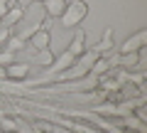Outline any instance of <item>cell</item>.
<instances>
[{
  "label": "cell",
  "instance_id": "12",
  "mask_svg": "<svg viewBox=\"0 0 147 133\" xmlns=\"http://www.w3.org/2000/svg\"><path fill=\"white\" fill-rule=\"evenodd\" d=\"M3 128H5V131H15V121L5 118V121H3Z\"/></svg>",
  "mask_w": 147,
  "mask_h": 133
},
{
  "label": "cell",
  "instance_id": "1",
  "mask_svg": "<svg viewBox=\"0 0 147 133\" xmlns=\"http://www.w3.org/2000/svg\"><path fill=\"white\" fill-rule=\"evenodd\" d=\"M44 17H47V12H44L42 3H32L30 10H22V20L17 22V27H20V30H17V40H20V42L30 40L32 35L42 27Z\"/></svg>",
  "mask_w": 147,
  "mask_h": 133
},
{
  "label": "cell",
  "instance_id": "8",
  "mask_svg": "<svg viewBox=\"0 0 147 133\" xmlns=\"http://www.w3.org/2000/svg\"><path fill=\"white\" fill-rule=\"evenodd\" d=\"M71 57H81V54L86 52V47H84V32H76L74 35V42L69 44V49H66Z\"/></svg>",
  "mask_w": 147,
  "mask_h": 133
},
{
  "label": "cell",
  "instance_id": "4",
  "mask_svg": "<svg viewBox=\"0 0 147 133\" xmlns=\"http://www.w3.org/2000/svg\"><path fill=\"white\" fill-rule=\"evenodd\" d=\"M74 59H76V57H71V54H69V52H64V54H61V57H59V59H54V62H52V67H49V72H47V74H44V76H42V79H39V81H44V79H49V76L59 74V72L69 69V67H71V64H74Z\"/></svg>",
  "mask_w": 147,
  "mask_h": 133
},
{
  "label": "cell",
  "instance_id": "9",
  "mask_svg": "<svg viewBox=\"0 0 147 133\" xmlns=\"http://www.w3.org/2000/svg\"><path fill=\"white\" fill-rule=\"evenodd\" d=\"M22 20V8H12L3 15V27H10V25H17Z\"/></svg>",
  "mask_w": 147,
  "mask_h": 133
},
{
  "label": "cell",
  "instance_id": "15",
  "mask_svg": "<svg viewBox=\"0 0 147 133\" xmlns=\"http://www.w3.org/2000/svg\"><path fill=\"white\" fill-rule=\"evenodd\" d=\"M52 131H54V133H66L64 128H59V126H57V128H52Z\"/></svg>",
  "mask_w": 147,
  "mask_h": 133
},
{
  "label": "cell",
  "instance_id": "11",
  "mask_svg": "<svg viewBox=\"0 0 147 133\" xmlns=\"http://www.w3.org/2000/svg\"><path fill=\"white\" fill-rule=\"evenodd\" d=\"M34 64H52V52L49 49H42V54L34 59Z\"/></svg>",
  "mask_w": 147,
  "mask_h": 133
},
{
  "label": "cell",
  "instance_id": "3",
  "mask_svg": "<svg viewBox=\"0 0 147 133\" xmlns=\"http://www.w3.org/2000/svg\"><path fill=\"white\" fill-rule=\"evenodd\" d=\"M145 42H147V32H145V30L135 32L132 37H127L125 42L120 44V54H132V52H140V49L145 47Z\"/></svg>",
  "mask_w": 147,
  "mask_h": 133
},
{
  "label": "cell",
  "instance_id": "10",
  "mask_svg": "<svg viewBox=\"0 0 147 133\" xmlns=\"http://www.w3.org/2000/svg\"><path fill=\"white\" fill-rule=\"evenodd\" d=\"M110 47H113V30H110V27H108V30H105V35H103V40H100V42L98 44H96V52H105V49H110Z\"/></svg>",
  "mask_w": 147,
  "mask_h": 133
},
{
  "label": "cell",
  "instance_id": "13",
  "mask_svg": "<svg viewBox=\"0 0 147 133\" xmlns=\"http://www.w3.org/2000/svg\"><path fill=\"white\" fill-rule=\"evenodd\" d=\"M76 133H96V131H91V128H86V126H71Z\"/></svg>",
  "mask_w": 147,
  "mask_h": 133
},
{
  "label": "cell",
  "instance_id": "5",
  "mask_svg": "<svg viewBox=\"0 0 147 133\" xmlns=\"http://www.w3.org/2000/svg\"><path fill=\"white\" fill-rule=\"evenodd\" d=\"M49 42H52V35H49V30H44V27H39V30H37L34 35L30 37V44L37 49V52L49 49Z\"/></svg>",
  "mask_w": 147,
  "mask_h": 133
},
{
  "label": "cell",
  "instance_id": "16",
  "mask_svg": "<svg viewBox=\"0 0 147 133\" xmlns=\"http://www.w3.org/2000/svg\"><path fill=\"white\" fill-rule=\"evenodd\" d=\"M10 133H12V131H10Z\"/></svg>",
  "mask_w": 147,
  "mask_h": 133
},
{
  "label": "cell",
  "instance_id": "6",
  "mask_svg": "<svg viewBox=\"0 0 147 133\" xmlns=\"http://www.w3.org/2000/svg\"><path fill=\"white\" fill-rule=\"evenodd\" d=\"M42 8L49 17H61L64 10H66V0H44Z\"/></svg>",
  "mask_w": 147,
  "mask_h": 133
},
{
  "label": "cell",
  "instance_id": "2",
  "mask_svg": "<svg viewBox=\"0 0 147 133\" xmlns=\"http://www.w3.org/2000/svg\"><path fill=\"white\" fill-rule=\"evenodd\" d=\"M86 15H88V5L81 3V0H74V3H66V10H64V15L59 20H61L64 27H76Z\"/></svg>",
  "mask_w": 147,
  "mask_h": 133
},
{
  "label": "cell",
  "instance_id": "14",
  "mask_svg": "<svg viewBox=\"0 0 147 133\" xmlns=\"http://www.w3.org/2000/svg\"><path fill=\"white\" fill-rule=\"evenodd\" d=\"M7 12V0H0V17Z\"/></svg>",
  "mask_w": 147,
  "mask_h": 133
},
{
  "label": "cell",
  "instance_id": "7",
  "mask_svg": "<svg viewBox=\"0 0 147 133\" xmlns=\"http://www.w3.org/2000/svg\"><path fill=\"white\" fill-rule=\"evenodd\" d=\"M27 74H30V64H22V62H15L5 69V76H10V79H25Z\"/></svg>",
  "mask_w": 147,
  "mask_h": 133
}]
</instances>
